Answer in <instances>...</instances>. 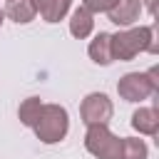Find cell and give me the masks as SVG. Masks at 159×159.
<instances>
[{
    "label": "cell",
    "mask_w": 159,
    "mask_h": 159,
    "mask_svg": "<svg viewBox=\"0 0 159 159\" xmlns=\"http://www.w3.org/2000/svg\"><path fill=\"white\" fill-rule=\"evenodd\" d=\"M139 12H142V0H117L114 7H112L107 15H109V20H112L114 25L127 27V25H132V22L139 17Z\"/></svg>",
    "instance_id": "8992f818"
},
{
    "label": "cell",
    "mask_w": 159,
    "mask_h": 159,
    "mask_svg": "<svg viewBox=\"0 0 159 159\" xmlns=\"http://www.w3.org/2000/svg\"><path fill=\"white\" fill-rule=\"evenodd\" d=\"M149 149L142 139L137 137H124L122 139V159H147Z\"/></svg>",
    "instance_id": "4fadbf2b"
},
{
    "label": "cell",
    "mask_w": 159,
    "mask_h": 159,
    "mask_svg": "<svg viewBox=\"0 0 159 159\" xmlns=\"http://www.w3.org/2000/svg\"><path fill=\"white\" fill-rule=\"evenodd\" d=\"M40 109H42V102H40V97H27V99L20 104V109H17V117H20V122H22L25 127H32V124L37 122V117H40Z\"/></svg>",
    "instance_id": "7c38bea8"
},
{
    "label": "cell",
    "mask_w": 159,
    "mask_h": 159,
    "mask_svg": "<svg viewBox=\"0 0 159 159\" xmlns=\"http://www.w3.org/2000/svg\"><path fill=\"white\" fill-rule=\"evenodd\" d=\"M112 102L104 92H92L84 97L82 107H80V114H82V122L87 127H94V124H107L112 119Z\"/></svg>",
    "instance_id": "5b68a950"
},
{
    "label": "cell",
    "mask_w": 159,
    "mask_h": 159,
    "mask_svg": "<svg viewBox=\"0 0 159 159\" xmlns=\"http://www.w3.org/2000/svg\"><path fill=\"white\" fill-rule=\"evenodd\" d=\"M159 70L152 67L149 72H129L117 82V92L124 102H142L149 94H154L159 89V80H157Z\"/></svg>",
    "instance_id": "3957f363"
},
{
    "label": "cell",
    "mask_w": 159,
    "mask_h": 159,
    "mask_svg": "<svg viewBox=\"0 0 159 159\" xmlns=\"http://www.w3.org/2000/svg\"><path fill=\"white\" fill-rule=\"evenodd\" d=\"M84 147L92 157L97 159H122V139L114 137L107 124H94L87 127L84 134Z\"/></svg>",
    "instance_id": "277c9868"
},
{
    "label": "cell",
    "mask_w": 159,
    "mask_h": 159,
    "mask_svg": "<svg viewBox=\"0 0 159 159\" xmlns=\"http://www.w3.org/2000/svg\"><path fill=\"white\" fill-rule=\"evenodd\" d=\"M2 20H5V10H0V25H2Z\"/></svg>",
    "instance_id": "9a60e30c"
},
{
    "label": "cell",
    "mask_w": 159,
    "mask_h": 159,
    "mask_svg": "<svg viewBox=\"0 0 159 159\" xmlns=\"http://www.w3.org/2000/svg\"><path fill=\"white\" fill-rule=\"evenodd\" d=\"M35 134L40 137V142L45 144H55L60 139H65L67 129H70V117H67V109L60 107V104H42L40 109V117L37 122L32 124Z\"/></svg>",
    "instance_id": "7a4b0ae2"
},
{
    "label": "cell",
    "mask_w": 159,
    "mask_h": 159,
    "mask_svg": "<svg viewBox=\"0 0 159 159\" xmlns=\"http://www.w3.org/2000/svg\"><path fill=\"white\" fill-rule=\"evenodd\" d=\"M89 57L97 62V65H109L114 62L112 60V35L109 32H99L92 42H89Z\"/></svg>",
    "instance_id": "9c48e42d"
},
{
    "label": "cell",
    "mask_w": 159,
    "mask_h": 159,
    "mask_svg": "<svg viewBox=\"0 0 159 159\" xmlns=\"http://www.w3.org/2000/svg\"><path fill=\"white\" fill-rule=\"evenodd\" d=\"M157 42H154V30L149 25L144 27H132V30H122L117 35H112V60H132L139 52H157Z\"/></svg>",
    "instance_id": "6da1fadb"
},
{
    "label": "cell",
    "mask_w": 159,
    "mask_h": 159,
    "mask_svg": "<svg viewBox=\"0 0 159 159\" xmlns=\"http://www.w3.org/2000/svg\"><path fill=\"white\" fill-rule=\"evenodd\" d=\"M92 27H94L92 12H89L84 5H80V7L72 12V20H70V32H72L77 40H84V37H89Z\"/></svg>",
    "instance_id": "30bf717a"
},
{
    "label": "cell",
    "mask_w": 159,
    "mask_h": 159,
    "mask_svg": "<svg viewBox=\"0 0 159 159\" xmlns=\"http://www.w3.org/2000/svg\"><path fill=\"white\" fill-rule=\"evenodd\" d=\"M132 127L139 134H157V129H159V112L154 107H139L132 114Z\"/></svg>",
    "instance_id": "52a82bcc"
},
{
    "label": "cell",
    "mask_w": 159,
    "mask_h": 159,
    "mask_svg": "<svg viewBox=\"0 0 159 159\" xmlns=\"http://www.w3.org/2000/svg\"><path fill=\"white\" fill-rule=\"evenodd\" d=\"M32 5L35 12L45 17V22H60L70 10V0H32Z\"/></svg>",
    "instance_id": "ba28073f"
},
{
    "label": "cell",
    "mask_w": 159,
    "mask_h": 159,
    "mask_svg": "<svg viewBox=\"0 0 159 159\" xmlns=\"http://www.w3.org/2000/svg\"><path fill=\"white\" fill-rule=\"evenodd\" d=\"M5 15L15 22H30L35 17V5H32V0H10Z\"/></svg>",
    "instance_id": "8fae6325"
},
{
    "label": "cell",
    "mask_w": 159,
    "mask_h": 159,
    "mask_svg": "<svg viewBox=\"0 0 159 159\" xmlns=\"http://www.w3.org/2000/svg\"><path fill=\"white\" fill-rule=\"evenodd\" d=\"M89 12H109L117 0H82Z\"/></svg>",
    "instance_id": "5bb4252c"
}]
</instances>
